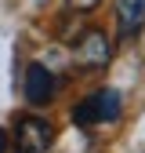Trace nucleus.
I'll return each mask as SVG.
<instances>
[{
  "label": "nucleus",
  "instance_id": "nucleus-5",
  "mask_svg": "<svg viewBox=\"0 0 145 153\" xmlns=\"http://www.w3.org/2000/svg\"><path fill=\"white\" fill-rule=\"evenodd\" d=\"M145 29V0H116V33L120 40H134Z\"/></svg>",
  "mask_w": 145,
  "mask_h": 153
},
{
  "label": "nucleus",
  "instance_id": "nucleus-2",
  "mask_svg": "<svg viewBox=\"0 0 145 153\" xmlns=\"http://www.w3.org/2000/svg\"><path fill=\"white\" fill-rule=\"evenodd\" d=\"M109 59H113V40L102 29H87L72 44V66L80 73H98V69L109 66Z\"/></svg>",
  "mask_w": 145,
  "mask_h": 153
},
{
  "label": "nucleus",
  "instance_id": "nucleus-4",
  "mask_svg": "<svg viewBox=\"0 0 145 153\" xmlns=\"http://www.w3.org/2000/svg\"><path fill=\"white\" fill-rule=\"evenodd\" d=\"M26 102L29 106H47L51 99H54V88H58V80H54V73L47 69V66H40V62H33L29 69H26Z\"/></svg>",
  "mask_w": 145,
  "mask_h": 153
},
{
  "label": "nucleus",
  "instance_id": "nucleus-1",
  "mask_svg": "<svg viewBox=\"0 0 145 153\" xmlns=\"http://www.w3.org/2000/svg\"><path fill=\"white\" fill-rule=\"evenodd\" d=\"M123 113V99L116 88H98L91 91L80 106H72V124L76 128H94V124H116Z\"/></svg>",
  "mask_w": 145,
  "mask_h": 153
},
{
  "label": "nucleus",
  "instance_id": "nucleus-7",
  "mask_svg": "<svg viewBox=\"0 0 145 153\" xmlns=\"http://www.w3.org/2000/svg\"><path fill=\"white\" fill-rule=\"evenodd\" d=\"M0 153H7V135L0 131Z\"/></svg>",
  "mask_w": 145,
  "mask_h": 153
},
{
  "label": "nucleus",
  "instance_id": "nucleus-6",
  "mask_svg": "<svg viewBox=\"0 0 145 153\" xmlns=\"http://www.w3.org/2000/svg\"><path fill=\"white\" fill-rule=\"evenodd\" d=\"M98 4H102V0H65V7H69L72 15H91Z\"/></svg>",
  "mask_w": 145,
  "mask_h": 153
},
{
  "label": "nucleus",
  "instance_id": "nucleus-3",
  "mask_svg": "<svg viewBox=\"0 0 145 153\" xmlns=\"http://www.w3.org/2000/svg\"><path fill=\"white\" fill-rule=\"evenodd\" d=\"M51 142H54V124L47 117L26 113L15 120V153H47Z\"/></svg>",
  "mask_w": 145,
  "mask_h": 153
}]
</instances>
